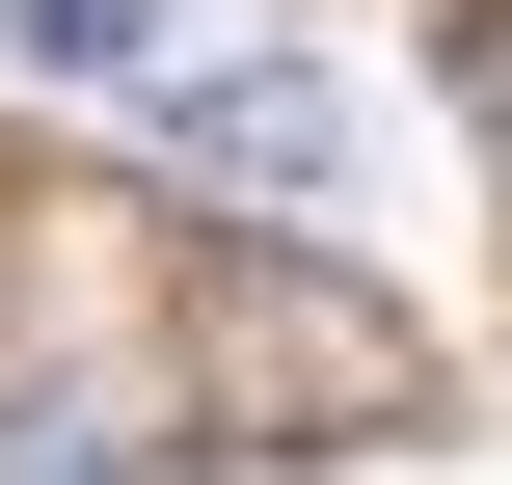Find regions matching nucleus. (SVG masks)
Returning <instances> with one entry per match:
<instances>
[{"label": "nucleus", "instance_id": "f257e3e1", "mask_svg": "<svg viewBox=\"0 0 512 485\" xmlns=\"http://www.w3.org/2000/svg\"><path fill=\"white\" fill-rule=\"evenodd\" d=\"M162 162L243 189V216H351V108H324V54H162Z\"/></svg>", "mask_w": 512, "mask_h": 485}, {"label": "nucleus", "instance_id": "f03ea898", "mask_svg": "<svg viewBox=\"0 0 512 485\" xmlns=\"http://www.w3.org/2000/svg\"><path fill=\"white\" fill-rule=\"evenodd\" d=\"M162 432V378H108V351H0V485H108Z\"/></svg>", "mask_w": 512, "mask_h": 485}, {"label": "nucleus", "instance_id": "7ed1b4c3", "mask_svg": "<svg viewBox=\"0 0 512 485\" xmlns=\"http://www.w3.org/2000/svg\"><path fill=\"white\" fill-rule=\"evenodd\" d=\"M0 27H27V81H135L162 54V0H0Z\"/></svg>", "mask_w": 512, "mask_h": 485}]
</instances>
